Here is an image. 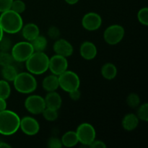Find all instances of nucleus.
Listing matches in <instances>:
<instances>
[{"mask_svg":"<svg viewBox=\"0 0 148 148\" xmlns=\"http://www.w3.org/2000/svg\"><path fill=\"white\" fill-rule=\"evenodd\" d=\"M20 118L15 112L5 109L0 111V134L12 135L20 129Z\"/></svg>","mask_w":148,"mask_h":148,"instance_id":"1","label":"nucleus"},{"mask_svg":"<svg viewBox=\"0 0 148 148\" xmlns=\"http://www.w3.org/2000/svg\"><path fill=\"white\" fill-rule=\"evenodd\" d=\"M0 25L4 33L14 34L21 30L23 20L21 15L11 9L1 12L0 15Z\"/></svg>","mask_w":148,"mask_h":148,"instance_id":"2","label":"nucleus"},{"mask_svg":"<svg viewBox=\"0 0 148 148\" xmlns=\"http://www.w3.org/2000/svg\"><path fill=\"white\" fill-rule=\"evenodd\" d=\"M49 58L43 51H34L25 61L26 69L32 75H42L49 69Z\"/></svg>","mask_w":148,"mask_h":148,"instance_id":"3","label":"nucleus"},{"mask_svg":"<svg viewBox=\"0 0 148 148\" xmlns=\"http://www.w3.org/2000/svg\"><path fill=\"white\" fill-rule=\"evenodd\" d=\"M14 87L17 92L29 94L34 92L37 88V81L30 72H20L13 81Z\"/></svg>","mask_w":148,"mask_h":148,"instance_id":"4","label":"nucleus"},{"mask_svg":"<svg viewBox=\"0 0 148 148\" xmlns=\"http://www.w3.org/2000/svg\"><path fill=\"white\" fill-rule=\"evenodd\" d=\"M59 87L64 91L70 92L79 89L80 85V79L79 76L72 71L66 70L58 76Z\"/></svg>","mask_w":148,"mask_h":148,"instance_id":"5","label":"nucleus"},{"mask_svg":"<svg viewBox=\"0 0 148 148\" xmlns=\"http://www.w3.org/2000/svg\"><path fill=\"white\" fill-rule=\"evenodd\" d=\"M34 52L33 46L29 41H20L15 43L11 49V54L14 61L24 62Z\"/></svg>","mask_w":148,"mask_h":148,"instance_id":"6","label":"nucleus"},{"mask_svg":"<svg viewBox=\"0 0 148 148\" xmlns=\"http://www.w3.org/2000/svg\"><path fill=\"white\" fill-rule=\"evenodd\" d=\"M75 132L77 136L79 143L87 147H89L96 137L95 128L89 123H82L79 124Z\"/></svg>","mask_w":148,"mask_h":148,"instance_id":"7","label":"nucleus"},{"mask_svg":"<svg viewBox=\"0 0 148 148\" xmlns=\"http://www.w3.org/2000/svg\"><path fill=\"white\" fill-rule=\"evenodd\" d=\"M125 34L124 28L120 25H112L107 27L103 33L105 41L109 45H116L124 38Z\"/></svg>","mask_w":148,"mask_h":148,"instance_id":"8","label":"nucleus"},{"mask_svg":"<svg viewBox=\"0 0 148 148\" xmlns=\"http://www.w3.org/2000/svg\"><path fill=\"white\" fill-rule=\"evenodd\" d=\"M25 108L28 112L34 115L42 114L46 108L44 98L40 95H30L25 101Z\"/></svg>","mask_w":148,"mask_h":148,"instance_id":"9","label":"nucleus"},{"mask_svg":"<svg viewBox=\"0 0 148 148\" xmlns=\"http://www.w3.org/2000/svg\"><path fill=\"white\" fill-rule=\"evenodd\" d=\"M68 68V61L66 57L55 54L49 59V69L53 75L59 76Z\"/></svg>","mask_w":148,"mask_h":148,"instance_id":"10","label":"nucleus"},{"mask_svg":"<svg viewBox=\"0 0 148 148\" xmlns=\"http://www.w3.org/2000/svg\"><path fill=\"white\" fill-rule=\"evenodd\" d=\"M20 128L27 135L33 136L39 132L40 124L36 119L31 116H25L20 119Z\"/></svg>","mask_w":148,"mask_h":148,"instance_id":"11","label":"nucleus"},{"mask_svg":"<svg viewBox=\"0 0 148 148\" xmlns=\"http://www.w3.org/2000/svg\"><path fill=\"white\" fill-rule=\"evenodd\" d=\"M102 18L95 12H88L83 16L82 20V27L87 30L94 31L101 27Z\"/></svg>","mask_w":148,"mask_h":148,"instance_id":"12","label":"nucleus"},{"mask_svg":"<svg viewBox=\"0 0 148 148\" xmlns=\"http://www.w3.org/2000/svg\"><path fill=\"white\" fill-rule=\"evenodd\" d=\"M53 49L56 54L64 57H69L73 53L74 49L72 45L64 38H58L53 44Z\"/></svg>","mask_w":148,"mask_h":148,"instance_id":"13","label":"nucleus"},{"mask_svg":"<svg viewBox=\"0 0 148 148\" xmlns=\"http://www.w3.org/2000/svg\"><path fill=\"white\" fill-rule=\"evenodd\" d=\"M79 52L81 56L83 59L86 60H91L97 56L98 50L93 43L90 41H85L81 44Z\"/></svg>","mask_w":148,"mask_h":148,"instance_id":"14","label":"nucleus"},{"mask_svg":"<svg viewBox=\"0 0 148 148\" xmlns=\"http://www.w3.org/2000/svg\"><path fill=\"white\" fill-rule=\"evenodd\" d=\"M46 107L53 108L55 110H59L62 104V99L60 95L56 91L48 92V94L44 98Z\"/></svg>","mask_w":148,"mask_h":148,"instance_id":"15","label":"nucleus"},{"mask_svg":"<svg viewBox=\"0 0 148 148\" xmlns=\"http://www.w3.org/2000/svg\"><path fill=\"white\" fill-rule=\"evenodd\" d=\"M21 30L23 38L29 42L32 41L38 35H40L39 27H38L37 25L34 24V23H28V24L23 26Z\"/></svg>","mask_w":148,"mask_h":148,"instance_id":"16","label":"nucleus"},{"mask_svg":"<svg viewBox=\"0 0 148 148\" xmlns=\"http://www.w3.org/2000/svg\"><path fill=\"white\" fill-rule=\"evenodd\" d=\"M140 119L134 114H128L123 118L121 124L122 127L128 132L133 131L137 127Z\"/></svg>","mask_w":148,"mask_h":148,"instance_id":"17","label":"nucleus"},{"mask_svg":"<svg viewBox=\"0 0 148 148\" xmlns=\"http://www.w3.org/2000/svg\"><path fill=\"white\" fill-rule=\"evenodd\" d=\"M42 86L43 89L47 92L56 91V90H57L59 87L58 76L52 74L46 77L42 82Z\"/></svg>","mask_w":148,"mask_h":148,"instance_id":"18","label":"nucleus"},{"mask_svg":"<svg viewBox=\"0 0 148 148\" xmlns=\"http://www.w3.org/2000/svg\"><path fill=\"white\" fill-rule=\"evenodd\" d=\"M61 141H62V145L66 147H75L79 143L76 132L73 131H69L64 133L62 137Z\"/></svg>","mask_w":148,"mask_h":148,"instance_id":"19","label":"nucleus"},{"mask_svg":"<svg viewBox=\"0 0 148 148\" xmlns=\"http://www.w3.org/2000/svg\"><path fill=\"white\" fill-rule=\"evenodd\" d=\"M17 69L12 64L2 66L1 70V75L3 79L7 80V82H13L17 77Z\"/></svg>","mask_w":148,"mask_h":148,"instance_id":"20","label":"nucleus"},{"mask_svg":"<svg viewBox=\"0 0 148 148\" xmlns=\"http://www.w3.org/2000/svg\"><path fill=\"white\" fill-rule=\"evenodd\" d=\"M101 75L106 79H114L117 75L116 66L112 63H106L101 68Z\"/></svg>","mask_w":148,"mask_h":148,"instance_id":"21","label":"nucleus"},{"mask_svg":"<svg viewBox=\"0 0 148 148\" xmlns=\"http://www.w3.org/2000/svg\"><path fill=\"white\" fill-rule=\"evenodd\" d=\"M32 46H33L34 51H43L47 47L48 41L47 39L43 36H38L30 41Z\"/></svg>","mask_w":148,"mask_h":148,"instance_id":"22","label":"nucleus"},{"mask_svg":"<svg viewBox=\"0 0 148 148\" xmlns=\"http://www.w3.org/2000/svg\"><path fill=\"white\" fill-rule=\"evenodd\" d=\"M11 94V88L5 79H0V98L7 99Z\"/></svg>","mask_w":148,"mask_h":148,"instance_id":"23","label":"nucleus"},{"mask_svg":"<svg viewBox=\"0 0 148 148\" xmlns=\"http://www.w3.org/2000/svg\"><path fill=\"white\" fill-rule=\"evenodd\" d=\"M42 114L45 119L48 121H54L58 119L57 110L53 109V108L46 107V108L42 112Z\"/></svg>","mask_w":148,"mask_h":148,"instance_id":"24","label":"nucleus"},{"mask_svg":"<svg viewBox=\"0 0 148 148\" xmlns=\"http://www.w3.org/2000/svg\"><path fill=\"white\" fill-rule=\"evenodd\" d=\"M14 59L11 53L8 51H0V66H7V65L12 64Z\"/></svg>","mask_w":148,"mask_h":148,"instance_id":"25","label":"nucleus"},{"mask_svg":"<svg viewBox=\"0 0 148 148\" xmlns=\"http://www.w3.org/2000/svg\"><path fill=\"white\" fill-rule=\"evenodd\" d=\"M136 115L140 120L143 121H148V104L147 103L139 106Z\"/></svg>","mask_w":148,"mask_h":148,"instance_id":"26","label":"nucleus"},{"mask_svg":"<svg viewBox=\"0 0 148 148\" xmlns=\"http://www.w3.org/2000/svg\"><path fill=\"white\" fill-rule=\"evenodd\" d=\"M127 103L130 107L135 108L140 106V98L136 93H130L127 98Z\"/></svg>","mask_w":148,"mask_h":148,"instance_id":"27","label":"nucleus"},{"mask_svg":"<svg viewBox=\"0 0 148 148\" xmlns=\"http://www.w3.org/2000/svg\"><path fill=\"white\" fill-rule=\"evenodd\" d=\"M25 4L22 0H13L11 6V10L18 14H22L25 10Z\"/></svg>","mask_w":148,"mask_h":148,"instance_id":"28","label":"nucleus"},{"mask_svg":"<svg viewBox=\"0 0 148 148\" xmlns=\"http://www.w3.org/2000/svg\"><path fill=\"white\" fill-rule=\"evenodd\" d=\"M137 18L139 22L144 25H148V8L143 7L139 10L137 13Z\"/></svg>","mask_w":148,"mask_h":148,"instance_id":"29","label":"nucleus"},{"mask_svg":"<svg viewBox=\"0 0 148 148\" xmlns=\"http://www.w3.org/2000/svg\"><path fill=\"white\" fill-rule=\"evenodd\" d=\"M12 41L10 38L3 36L0 40V51H9L12 49Z\"/></svg>","mask_w":148,"mask_h":148,"instance_id":"30","label":"nucleus"},{"mask_svg":"<svg viewBox=\"0 0 148 148\" xmlns=\"http://www.w3.org/2000/svg\"><path fill=\"white\" fill-rule=\"evenodd\" d=\"M48 147L50 148H61L62 147V141L57 137H52L48 140Z\"/></svg>","mask_w":148,"mask_h":148,"instance_id":"31","label":"nucleus"},{"mask_svg":"<svg viewBox=\"0 0 148 148\" xmlns=\"http://www.w3.org/2000/svg\"><path fill=\"white\" fill-rule=\"evenodd\" d=\"M48 36L53 40H57L60 37V31L59 28L55 26H51L48 30Z\"/></svg>","mask_w":148,"mask_h":148,"instance_id":"32","label":"nucleus"},{"mask_svg":"<svg viewBox=\"0 0 148 148\" xmlns=\"http://www.w3.org/2000/svg\"><path fill=\"white\" fill-rule=\"evenodd\" d=\"M13 0H0V12H4L11 9Z\"/></svg>","mask_w":148,"mask_h":148,"instance_id":"33","label":"nucleus"},{"mask_svg":"<svg viewBox=\"0 0 148 148\" xmlns=\"http://www.w3.org/2000/svg\"><path fill=\"white\" fill-rule=\"evenodd\" d=\"M89 147L91 148H106V145L105 143L101 140H95L90 145H89Z\"/></svg>","mask_w":148,"mask_h":148,"instance_id":"34","label":"nucleus"},{"mask_svg":"<svg viewBox=\"0 0 148 148\" xmlns=\"http://www.w3.org/2000/svg\"><path fill=\"white\" fill-rule=\"evenodd\" d=\"M69 98L72 100H73V101H77V100H79L81 96L80 91L79 90V89L72 91V92H69Z\"/></svg>","mask_w":148,"mask_h":148,"instance_id":"35","label":"nucleus"},{"mask_svg":"<svg viewBox=\"0 0 148 148\" xmlns=\"http://www.w3.org/2000/svg\"><path fill=\"white\" fill-rule=\"evenodd\" d=\"M7 104L6 102V99L2 98H0V111H2L4 110L7 109Z\"/></svg>","mask_w":148,"mask_h":148,"instance_id":"36","label":"nucleus"},{"mask_svg":"<svg viewBox=\"0 0 148 148\" xmlns=\"http://www.w3.org/2000/svg\"><path fill=\"white\" fill-rule=\"evenodd\" d=\"M11 145L4 142H0V148H10Z\"/></svg>","mask_w":148,"mask_h":148,"instance_id":"37","label":"nucleus"},{"mask_svg":"<svg viewBox=\"0 0 148 148\" xmlns=\"http://www.w3.org/2000/svg\"><path fill=\"white\" fill-rule=\"evenodd\" d=\"M67 4H70V5H73V4H77L79 1V0H64Z\"/></svg>","mask_w":148,"mask_h":148,"instance_id":"38","label":"nucleus"},{"mask_svg":"<svg viewBox=\"0 0 148 148\" xmlns=\"http://www.w3.org/2000/svg\"><path fill=\"white\" fill-rule=\"evenodd\" d=\"M3 36H4V31H3L2 28H1V25H0V40H1V38H3Z\"/></svg>","mask_w":148,"mask_h":148,"instance_id":"39","label":"nucleus"}]
</instances>
